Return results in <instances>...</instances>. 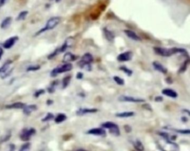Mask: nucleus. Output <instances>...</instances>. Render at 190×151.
<instances>
[{"mask_svg":"<svg viewBox=\"0 0 190 151\" xmlns=\"http://www.w3.org/2000/svg\"><path fill=\"white\" fill-rule=\"evenodd\" d=\"M154 50L155 53L156 54L164 57H171V55L177 53H182L185 54H187V51L184 48H165L156 47L154 48Z\"/></svg>","mask_w":190,"mask_h":151,"instance_id":"1","label":"nucleus"},{"mask_svg":"<svg viewBox=\"0 0 190 151\" xmlns=\"http://www.w3.org/2000/svg\"><path fill=\"white\" fill-rule=\"evenodd\" d=\"M61 18L60 17H51L47 22L45 26L40 29L39 31L37 32L35 34V36H39L45 32L53 29L59 24Z\"/></svg>","mask_w":190,"mask_h":151,"instance_id":"2","label":"nucleus"},{"mask_svg":"<svg viewBox=\"0 0 190 151\" xmlns=\"http://www.w3.org/2000/svg\"><path fill=\"white\" fill-rule=\"evenodd\" d=\"M93 62H94V57L91 53H86L82 56L81 59L78 62L77 64L80 68L84 69L89 72H90L92 70L91 64Z\"/></svg>","mask_w":190,"mask_h":151,"instance_id":"3","label":"nucleus"},{"mask_svg":"<svg viewBox=\"0 0 190 151\" xmlns=\"http://www.w3.org/2000/svg\"><path fill=\"white\" fill-rule=\"evenodd\" d=\"M73 69V65L70 63H66L65 64L54 68L50 73V76L52 78L57 77L58 74L70 72Z\"/></svg>","mask_w":190,"mask_h":151,"instance_id":"4","label":"nucleus"},{"mask_svg":"<svg viewBox=\"0 0 190 151\" xmlns=\"http://www.w3.org/2000/svg\"><path fill=\"white\" fill-rule=\"evenodd\" d=\"M101 127L104 128L109 129V132L114 136L118 137L120 135V131L118 125L115 123L111 121L104 122L102 125Z\"/></svg>","mask_w":190,"mask_h":151,"instance_id":"5","label":"nucleus"},{"mask_svg":"<svg viewBox=\"0 0 190 151\" xmlns=\"http://www.w3.org/2000/svg\"><path fill=\"white\" fill-rule=\"evenodd\" d=\"M36 130L35 128H25L22 130L19 134V138L21 141L24 142H29L32 136L36 134Z\"/></svg>","mask_w":190,"mask_h":151,"instance_id":"6","label":"nucleus"},{"mask_svg":"<svg viewBox=\"0 0 190 151\" xmlns=\"http://www.w3.org/2000/svg\"><path fill=\"white\" fill-rule=\"evenodd\" d=\"M13 63L11 60H8L3 65V66L0 68V74H1V78L3 79H5L6 78L9 76L10 73L12 72L11 70L8 72V70L10 68L11 64Z\"/></svg>","mask_w":190,"mask_h":151,"instance_id":"7","label":"nucleus"},{"mask_svg":"<svg viewBox=\"0 0 190 151\" xmlns=\"http://www.w3.org/2000/svg\"><path fill=\"white\" fill-rule=\"evenodd\" d=\"M118 101L121 102H130V103H144L145 100L139 98H135L133 96H126V95H121L118 98Z\"/></svg>","mask_w":190,"mask_h":151,"instance_id":"8","label":"nucleus"},{"mask_svg":"<svg viewBox=\"0 0 190 151\" xmlns=\"http://www.w3.org/2000/svg\"><path fill=\"white\" fill-rule=\"evenodd\" d=\"M19 37L18 36H13L10 37L3 42V47L6 49H10L14 46V44L19 41Z\"/></svg>","mask_w":190,"mask_h":151,"instance_id":"9","label":"nucleus"},{"mask_svg":"<svg viewBox=\"0 0 190 151\" xmlns=\"http://www.w3.org/2000/svg\"><path fill=\"white\" fill-rule=\"evenodd\" d=\"M133 57V53L131 51H127L123 53H121L117 57V60L118 62H128L132 60Z\"/></svg>","mask_w":190,"mask_h":151,"instance_id":"10","label":"nucleus"},{"mask_svg":"<svg viewBox=\"0 0 190 151\" xmlns=\"http://www.w3.org/2000/svg\"><path fill=\"white\" fill-rule=\"evenodd\" d=\"M87 134H92L98 136L105 137L106 136V132L104 128H93L90 129L87 132Z\"/></svg>","mask_w":190,"mask_h":151,"instance_id":"11","label":"nucleus"},{"mask_svg":"<svg viewBox=\"0 0 190 151\" xmlns=\"http://www.w3.org/2000/svg\"><path fill=\"white\" fill-rule=\"evenodd\" d=\"M73 42H74V39L71 37H70L66 39L64 43L63 44L62 46L60 48H58L60 53L65 52V51L68 49V48H70L73 45Z\"/></svg>","mask_w":190,"mask_h":151,"instance_id":"12","label":"nucleus"},{"mask_svg":"<svg viewBox=\"0 0 190 151\" xmlns=\"http://www.w3.org/2000/svg\"><path fill=\"white\" fill-rule=\"evenodd\" d=\"M99 111L97 108H80L78 110L76 111V115L78 116H82L87 113H94Z\"/></svg>","mask_w":190,"mask_h":151,"instance_id":"13","label":"nucleus"},{"mask_svg":"<svg viewBox=\"0 0 190 151\" xmlns=\"http://www.w3.org/2000/svg\"><path fill=\"white\" fill-rule=\"evenodd\" d=\"M37 106L35 104H31L29 105H26L23 108V113L24 115L29 116L31 115L32 113L36 111L37 110Z\"/></svg>","mask_w":190,"mask_h":151,"instance_id":"14","label":"nucleus"},{"mask_svg":"<svg viewBox=\"0 0 190 151\" xmlns=\"http://www.w3.org/2000/svg\"><path fill=\"white\" fill-rule=\"evenodd\" d=\"M26 105V103L19 101V102H16L14 103L6 105H5V108L6 109H23Z\"/></svg>","mask_w":190,"mask_h":151,"instance_id":"15","label":"nucleus"},{"mask_svg":"<svg viewBox=\"0 0 190 151\" xmlns=\"http://www.w3.org/2000/svg\"><path fill=\"white\" fill-rule=\"evenodd\" d=\"M124 33H125L126 35L128 36L129 38L133 39L135 41H141V38H140V36H138L137 34L135 33V32L129 30V29H125L124 30Z\"/></svg>","mask_w":190,"mask_h":151,"instance_id":"16","label":"nucleus"},{"mask_svg":"<svg viewBox=\"0 0 190 151\" xmlns=\"http://www.w3.org/2000/svg\"><path fill=\"white\" fill-rule=\"evenodd\" d=\"M12 21H13V18L11 16H7V17H5V18L3 19V21L0 25L1 28L3 29L8 28L12 23Z\"/></svg>","mask_w":190,"mask_h":151,"instance_id":"17","label":"nucleus"},{"mask_svg":"<svg viewBox=\"0 0 190 151\" xmlns=\"http://www.w3.org/2000/svg\"><path fill=\"white\" fill-rule=\"evenodd\" d=\"M77 57L71 52L65 53L63 57L62 62L65 63L73 62L77 59Z\"/></svg>","mask_w":190,"mask_h":151,"instance_id":"18","label":"nucleus"},{"mask_svg":"<svg viewBox=\"0 0 190 151\" xmlns=\"http://www.w3.org/2000/svg\"><path fill=\"white\" fill-rule=\"evenodd\" d=\"M152 65H153V67L158 72H160L162 74H166L167 73V69L164 67L163 65L161 64L160 63H159V62H157V61L154 62L152 63Z\"/></svg>","mask_w":190,"mask_h":151,"instance_id":"19","label":"nucleus"},{"mask_svg":"<svg viewBox=\"0 0 190 151\" xmlns=\"http://www.w3.org/2000/svg\"><path fill=\"white\" fill-rule=\"evenodd\" d=\"M103 31L106 39L110 42H113L115 38V36L113 32L107 28H104Z\"/></svg>","mask_w":190,"mask_h":151,"instance_id":"20","label":"nucleus"},{"mask_svg":"<svg viewBox=\"0 0 190 151\" xmlns=\"http://www.w3.org/2000/svg\"><path fill=\"white\" fill-rule=\"evenodd\" d=\"M162 93L165 95L170 97L171 98H176L178 96V93L176 91L170 89H164L162 91Z\"/></svg>","mask_w":190,"mask_h":151,"instance_id":"21","label":"nucleus"},{"mask_svg":"<svg viewBox=\"0 0 190 151\" xmlns=\"http://www.w3.org/2000/svg\"><path fill=\"white\" fill-rule=\"evenodd\" d=\"M135 115V113L132 111L123 112V113H116V117L119 118H128L133 117Z\"/></svg>","mask_w":190,"mask_h":151,"instance_id":"22","label":"nucleus"},{"mask_svg":"<svg viewBox=\"0 0 190 151\" xmlns=\"http://www.w3.org/2000/svg\"><path fill=\"white\" fill-rule=\"evenodd\" d=\"M133 147L137 151H144V144H142V142L139 139H136L135 141L133 142Z\"/></svg>","mask_w":190,"mask_h":151,"instance_id":"23","label":"nucleus"},{"mask_svg":"<svg viewBox=\"0 0 190 151\" xmlns=\"http://www.w3.org/2000/svg\"><path fill=\"white\" fill-rule=\"evenodd\" d=\"M68 118L67 116L65 113H59L57 115V116L55 118V122L56 123H60L62 122L65 121V120H66V119Z\"/></svg>","mask_w":190,"mask_h":151,"instance_id":"24","label":"nucleus"},{"mask_svg":"<svg viewBox=\"0 0 190 151\" xmlns=\"http://www.w3.org/2000/svg\"><path fill=\"white\" fill-rule=\"evenodd\" d=\"M28 14H29V12L27 11H22L21 12H19V14H18L16 20L17 21H24L26 18Z\"/></svg>","mask_w":190,"mask_h":151,"instance_id":"25","label":"nucleus"},{"mask_svg":"<svg viewBox=\"0 0 190 151\" xmlns=\"http://www.w3.org/2000/svg\"><path fill=\"white\" fill-rule=\"evenodd\" d=\"M58 84V80H55L53 81L51 84L50 86L47 88V91L50 93H52L55 91L56 87Z\"/></svg>","mask_w":190,"mask_h":151,"instance_id":"26","label":"nucleus"},{"mask_svg":"<svg viewBox=\"0 0 190 151\" xmlns=\"http://www.w3.org/2000/svg\"><path fill=\"white\" fill-rule=\"evenodd\" d=\"M72 77L70 76V75H68L65 77L62 80V88L63 89H65L66 88L68 85L71 82V80Z\"/></svg>","mask_w":190,"mask_h":151,"instance_id":"27","label":"nucleus"},{"mask_svg":"<svg viewBox=\"0 0 190 151\" xmlns=\"http://www.w3.org/2000/svg\"><path fill=\"white\" fill-rule=\"evenodd\" d=\"M119 69L125 73L128 77H131L133 74V71L132 70L130 69L129 68L126 67V66H121L119 68Z\"/></svg>","mask_w":190,"mask_h":151,"instance_id":"28","label":"nucleus"},{"mask_svg":"<svg viewBox=\"0 0 190 151\" xmlns=\"http://www.w3.org/2000/svg\"><path fill=\"white\" fill-rule=\"evenodd\" d=\"M40 69H41V66L40 65H32L27 68L26 71L27 72H36Z\"/></svg>","mask_w":190,"mask_h":151,"instance_id":"29","label":"nucleus"},{"mask_svg":"<svg viewBox=\"0 0 190 151\" xmlns=\"http://www.w3.org/2000/svg\"><path fill=\"white\" fill-rule=\"evenodd\" d=\"M54 118H55V116L52 113H48L46 114L45 117L43 118L41 121H42V122H48V121L53 120Z\"/></svg>","mask_w":190,"mask_h":151,"instance_id":"30","label":"nucleus"},{"mask_svg":"<svg viewBox=\"0 0 190 151\" xmlns=\"http://www.w3.org/2000/svg\"><path fill=\"white\" fill-rule=\"evenodd\" d=\"M11 136H12L11 133H7V134H5L4 136L1 137L0 138V143L6 142L8 141H9Z\"/></svg>","mask_w":190,"mask_h":151,"instance_id":"31","label":"nucleus"},{"mask_svg":"<svg viewBox=\"0 0 190 151\" xmlns=\"http://www.w3.org/2000/svg\"><path fill=\"white\" fill-rule=\"evenodd\" d=\"M113 80L116 82V83L118 85H124L125 84V80L122 78H121L120 77H117V76H115L113 77Z\"/></svg>","mask_w":190,"mask_h":151,"instance_id":"32","label":"nucleus"},{"mask_svg":"<svg viewBox=\"0 0 190 151\" xmlns=\"http://www.w3.org/2000/svg\"><path fill=\"white\" fill-rule=\"evenodd\" d=\"M59 54H60V50H59V48H57V49H56L55 50L53 51L52 53H51V54H50L48 55L47 59H48V60L52 59H53L54 58L56 57Z\"/></svg>","mask_w":190,"mask_h":151,"instance_id":"33","label":"nucleus"},{"mask_svg":"<svg viewBox=\"0 0 190 151\" xmlns=\"http://www.w3.org/2000/svg\"><path fill=\"white\" fill-rule=\"evenodd\" d=\"M31 146V144L30 143V142H26L25 143L23 144L22 145L19 150L21 151H27L30 149Z\"/></svg>","mask_w":190,"mask_h":151,"instance_id":"34","label":"nucleus"},{"mask_svg":"<svg viewBox=\"0 0 190 151\" xmlns=\"http://www.w3.org/2000/svg\"><path fill=\"white\" fill-rule=\"evenodd\" d=\"M45 93V90L44 89H40L36 91L34 94V96L36 98H38L39 97Z\"/></svg>","mask_w":190,"mask_h":151,"instance_id":"35","label":"nucleus"},{"mask_svg":"<svg viewBox=\"0 0 190 151\" xmlns=\"http://www.w3.org/2000/svg\"><path fill=\"white\" fill-rule=\"evenodd\" d=\"M174 131L180 134H190V129H174Z\"/></svg>","mask_w":190,"mask_h":151,"instance_id":"36","label":"nucleus"},{"mask_svg":"<svg viewBox=\"0 0 190 151\" xmlns=\"http://www.w3.org/2000/svg\"><path fill=\"white\" fill-rule=\"evenodd\" d=\"M157 134L161 136L164 137L165 139H166V141H169V135L167 134L166 132H159L157 133Z\"/></svg>","mask_w":190,"mask_h":151,"instance_id":"37","label":"nucleus"},{"mask_svg":"<svg viewBox=\"0 0 190 151\" xmlns=\"http://www.w3.org/2000/svg\"><path fill=\"white\" fill-rule=\"evenodd\" d=\"M142 108L147 110L150 111H152L151 106L150 105L149 103H144L142 105Z\"/></svg>","mask_w":190,"mask_h":151,"instance_id":"38","label":"nucleus"},{"mask_svg":"<svg viewBox=\"0 0 190 151\" xmlns=\"http://www.w3.org/2000/svg\"><path fill=\"white\" fill-rule=\"evenodd\" d=\"M123 127H124L125 131L126 132H127V133H130V132L132 131V127H131L130 125H124Z\"/></svg>","mask_w":190,"mask_h":151,"instance_id":"39","label":"nucleus"},{"mask_svg":"<svg viewBox=\"0 0 190 151\" xmlns=\"http://www.w3.org/2000/svg\"><path fill=\"white\" fill-rule=\"evenodd\" d=\"M76 78V79H79V80H81L84 78V73L82 72L77 73Z\"/></svg>","mask_w":190,"mask_h":151,"instance_id":"40","label":"nucleus"},{"mask_svg":"<svg viewBox=\"0 0 190 151\" xmlns=\"http://www.w3.org/2000/svg\"><path fill=\"white\" fill-rule=\"evenodd\" d=\"M164 100V98H163V97L162 96H156V97H155V101H156V102H161Z\"/></svg>","mask_w":190,"mask_h":151,"instance_id":"41","label":"nucleus"},{"mask_svg":"<svg viewBox=\"0 0 190 151\" xmlns=\"http://www.w3.org/2000/svg\"><path fill=\"white\" fill-rule=\"evenodd\" d=\"M8 0H0V8L4 6L7 3Z\"/></svg>","mask_w":190,"mask_h":151,"instance_id":"42","label":"nucleus"},{"mask_svg":"<svg viewBox=\"0 0 190 151\" xmlns=\"http://www.w3.org/2000/svg\"><path fill=\"white\" fill-rule=\"evenodd\" d=\"M9 148L10 151H14L16 149V146L14 143H11L9 144Z\"/></svg>","mask_w":190,"mask_h":151,"instance_id":"43","label":"nucleus"},{"mask_svg":"<svg viewBox=\"0 0 190 151\" xmlns=\"http://www.w3.org/2000/svg\"><path fill=\"white\" fill-rule=\"evenodd\" d=\"M53 103V100H51V99H48L46 101V104L48 106H50L51 105H52Z\"/></svg>","mask_w":190,"mask_h":151,"instance_id":"44","label":"nucleus"},{"mask_svg":"<svg viewBox=\"0 0 190 151\" xmlns=\"http://www.w3.org/2000/svg\"><path fill=\"white\" fill-rule=\"evenodd\" d=\"M3 54H4V51H3V48H2V47H0V60H1V59H2V57H3Z\"/></svg>","mask_w":190,"mask_h":151,"instance_id":"45","label":"nucleus"},{"mask_svg":"<svg viewBox=\"0 0 190 151\" xmlns=\"http://www.w3.org/2000/svg\"><path fill=\"white\" fill-rule=\"evenodd\" d=\"M183 112L186 113H187L188 115H189V116H190V110H188V109H183Z\"/></svg>","mask_w":190,"mask_h":151,"instance_id":"46","label":"nucleus"},{"mask_svg":"<svg viewBox=\"0 0 190 151\" xmlns=\"http://www.w3.org/2000/svg\"><path fill=\"white\" fill-rule=\"evenodd\" d=\"M181 120L184 122H187L188 121L187 118H186V117H183V118H181Z\"/></svg>","mask_w":190,"mask_h":151,"instance_id":"47","label":"nucleus"},{"mask_svg":"<svg viewBox=\"0 0 190 151\" xmlns=\"http://www.w3.org/2000/svg\"><path fill=\"white\" fill-rule=\"evenodd\" d=\"M77 151H85V149H79Z\"/></svg>","mask_w":190,"mask_h":151,"instance_id":"48","label":"nucleus"},{"mask_svg":"<svg viewBox=\"0 0 190 151\" xmlns=\"http://www.w3.org/2000/svg\"><path fill=\"white\" fill-rule=\"evenodd\" d=\"M61 0H55L56 3H59V2H60Z\"/></svg>","mask_w":190,"mask_h":151,"instance_id":"49","label":"nucleus"}]
</instances>
